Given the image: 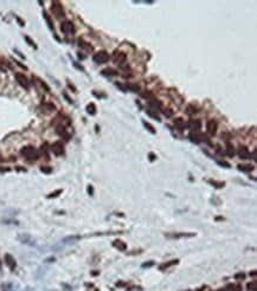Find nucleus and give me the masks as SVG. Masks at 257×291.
<instances>
[{
	"mask_svg": "<svg viewBox=\"0 0 257 291\" xmlns=\"http://www.w3.org/2000/svg\"><path fill=\"white\" fill-rule=\"evenodd\" d=\"M149 158H151V161H154V160H155V155H154L153 153H151V154H149Z\"/></svg>",
	"mask_w": 257,
	"mask_h": 291,
	"instance_id": "72a5a7b5",
	"label": "nucleus"
},
{
	"mask_svg": "<svg viewBox=\"0 0 257 291\" xmlns=\"http://www.w3.org/2000/svg\"><path fill=\"white\" fill-rule=\"evenodd\" d=\"M226 153H228V155H229V156H233V155H235L233 146L231 145L230 142H228V145H226Z\"/></svg>",
	"mask_w": 257,
	"mask_h": 291,
	"instance_id": "aec40b11",
	"label": "nucleus"
},
{
	"mask_svg": "<svg viewBox=\"0 0 257 291\" xmlns=\"http://www.w3.org/2000/svg\"><path fill=\"white\" fill-rule=\"evenodd\" d=\"M114 246H115L116 249H119L120 251H125L126 249H127V245H126L123 241H121V240H115V241H114Z\"/></svg>",
	"mask_w": 257,
	"mask_h": 291,
	"instance_id": "dca6fc26",
	"label": "nucleus"
},
{
	"mask_svg": "<svg viewBox=\"0 0 257 291\" xmlns=\"http://www.w3.org/2000/svg\"><path fill=\"white\" fill-rule=\"evenodd\" d=\"M188 127H190V129L193 130V132H198V130H200V128H202V122H200L199 119H191V121L188 122Z\"/></svg>",
	"mask_w": 257,
	"mask_h": 291,
	"instance_id": "9b49d317",
	"label": "nucleus"
},
{
	"mask_svg": "<svg viewBox=\"0 0 257 291\" xmlns=\"http://www.w3.org/2000/svg\"><path fill=\"white\" fill-rule=\"evenodd\" d=\"M16 80L19 83L20 85L23 86L24 89H29L30 88V83H29V80L23 75V73H16Z\"/></svg>",
	"mask_w": 257,
	"mask_h": 291,
	"instance_id": "423d86ee",
	"label": "nucleus"
},
{
	"mask_svg": "<svg viewBox=\"0 0 257 291\" xmlns=\"http://www.w3.org/2000/svg\"><path fill=\"white\" fill-rule=\"evenodd\" d=\"M126 89H127V91L129 90V91H132V93H138V91H140V86H139L138 84H135V83H126Z\"/></svg>",
	"mask_w": 257,
	"mask_h": 291,
	"instance_id": "4468645a",
	"label": "nucleus"
},
{
	"mask_svg": "<svg viewBox=\"0 0 257 291\" xmlns=\"http://www.w3.org/2000/svg\"><path fill=\"white\" fill-rule=\"evenodd\" d=\"M42 171H43V172H45V173H50L51 169H45V167H44V168H42Z\"/></svg>",
	"mask_w": 257,
	"mask_h": 291,
	"instance_id": "f704fd0d",
	"label": "nucleus"
},
{
	"mask_svg": "<svg viewBox=\"0 0 257 291\" xmlns=\"http://www.w3.org/2000/svg\"><path fill=\"white\" fill-rule=\"evenodd\" d=\"M218 165L224 166V167H226V168H229V167H230V163H229V162H226V161H219V162H218Z\"/></svg>",
	"mask_w": 257,
	"mask_h": 291,
	"instance_id": "7c9ffc66",
	"label": "nucleus"
},
{
	"mask_svg": "<svg viewBox=\"0 0 257 291\" xmlns=\"http://www.w3.org/2000/svg\"><path fill=\"white\" fill-rule=\"evenodd\" d=\"M238 169L242 171V172H251L254 169V167L251 165H239L238 166Z\"/></svg>",
	"mask_w": 257,
	"mask_h": 291,
	"instance_id": "a211bd4d",
	"label": "nucleus"
},
{
	"mask_svg": "<svg viewBox=\"0 0 257 291\" xmlns=\"http://www.w3.org/2000/svg\"><path fill=\"white\" fill-rule=\"evenodd\" d=\"M115 85H116V88H117V89H120V90H121L122 93H126V91H127V89H126V85H123L122 83H119V82H116V83H115Z\"/></svg>",
	"mask_w": 257,
	"mask_h": 291,
	"instance_id": "393cba45",
	"label": "nucleus"
},
{
	"mask_svg": "<svg viewBox=\"0 0 257 291\" xmlns=\"http://www.w3.org/2000/svg\"><path fill=\"white\" fill-rule=\"evenodd\" d=\"M178 263V260H172V262H168V264H164V265H161L160 266V269L162 270V269H167L168 266H171V265H174V264H177Z\"/></svg>",
	"mask_w": 257,
	"mask_h": 291,
	"instance_id": "a878e982",
	"label": "nucleus"
},
{
	"mask_svg": "<svg viewBox=\"0 0 257 291\" xmlns=\"http://www.w3.org/2000/svg\"><path fill=\"white\" fill-rule=\"evenodd\" d=\"M238 155H239V158L242 160L250 159V152H249V149L246 147H241L238 149Z\"/></svg>",
	"mask_w": 257,
	"mask_h": 291,
	"instance_id": "9d476101",
	"label": "nucleus"
},
{
	"mask_svg": "<svg viewBox=\"0 0 257 291\" xmlns=\"http://www.w3.org/2000/svg\"><path fill=\"white\" fill-rule=\"evenodd\" d=\"M148 104L151 106V109L153 108V109H155V110L161 109V106H162V103H161L160 101H158V99H151V101L148 102Z\"/></svg>",
	"mask_w": 257,
	"mask_h": 291,
	"instance_id": "ddd939ff",
	"label": "nucleus"
},
{
	"mask_svg": "<svg viewBox=\"0 0 257 291\" xmlns=\"http://www.w3.org/2000/svg\"><path fill=\"white\" fill-rule=\"evenodd\" d=\"M51 10H52V13L57 17V18H63L65 13H64V10L58 1H53L52 5H51Z\"/></svg>",
	"mask_w": 257,
	"mask_h": 291,
	"instance_id": "f03ea898",
	"label": "nucleus"
},
{
	"mask_svg": "<svg viewBox=\"0 0 257 291\" xmlns=\"http://www.w3.org/2000/svg\"><path fill=\"white\" fill-rule=\"evenodd\" d=\"M210 184H212V185H215L217 188H222L223 186H224V182H217V181H210Z\"/></svg>",
	"mask_w": 257,
	"mask_h": 291,
	"instance_id": "cd10ccee",
	"label": "nucleus"
},
{
	"mask_svg": "<svg viewBox=\"0 0 257 291\" xmlns=\"http://www.w3.org/2000/svg\"><path fill=\"white\" fill-rule=\"evenodd\" d=\"M146 113H147V115H148V116H151V117H153V119H155L157 121H159V122L161 121L160 116H159V115H158L157 113H153V110H152V109H148V110H147Z\"/></svg>",
	"mask_w": 257,
	"mask_h": 291,
	"instance_id": "412c9836",
	"label": "nucleus"
},
{
	"mask_svg": "<svg viewBox=\"0 0 257 291\" xmlns=\"http://www.w3.org/2000/svg\"><path fill=\"white\" fill-rule=\"evenodd\" d=\"M39 82H40V85L43 86V88L45 89L46 91H50V88H49V86L46 85V84H45V82H43V80H39Z\"/></svg>",
	"mask_w": 257,
	"mask_h": 291,
	"instance_id": "2f4dec72",
	"label": "nucleus"
},
{
	"mask_svg": "<svg viewBox=\"0 0 257 291\" xmlns=\"http://www.w3.org/2000/svg\"><path fill=\"white\" fill-rule=\"evenodd\" d=\"M21 154H23L24 156L29 158V159H33V160H36L37 156H38V154H37L36 149H34L33 147H25V148H23V149H21Z\"/></svg>",
	"mask_w": 257,
	"mask_h": 291,
	"instance_id": "20e7f679",
	"label": "nucleus"
},
{
	"mask_svg": "<svg viewBox=\"0 0 257 291\" xmlns=\"http://www.w3.org/2000/svg\"><path fill=\"white\" fill-rule=\"evenodd\" d=\"M248 288H251V285H248ZM252 290H256V282L252 283Z\"/></svg>",
	"mask_w": 257,
	"mask_h": 291,
	"instance_id": "473e14b6",
	"label": "nucleus"
},
{
	"mask_svg": "<svg viewBox=\"0 0 257 291\" xmlns=\"http://www.w3.org/2000/svg\"><path fill=\"white\" fill-rule=\"evenodd\" d=\"M142 123H144V126H145L146 128H147V129H148V130L152 132V134H155V132H155V129H154V127L152 126L151 123H148V122H146V121H144Z\"/></svg>",
	"mask_w": 257,
	"mask_h": 291,
	"instance_id": "4be33fe9",
	"label": "nucleus"
},
{
	"mask_svg": "<svg viewBox=\"0 0 257 291\" xmlns=\"http://www.w3.org/2000/svg\"><path fill=\"white\" fill-rule=\"evenodd\" d=\"M174 126H175V128L177 129H179L180 132L181 130H184V128H185V121L183 119H174Z\"/></svg>",
	"mask_w": 257,
	"mask_h": 291,
	"instance_id": "2eb2a0df",
	"label": "nucleus"
},
{
	"mask_svg": "<svg viewBox=\"0 0 257 291\" xmlns=\"http://www.w3.org/2000/svg\"><path fill=\"white\" fill-rule=\"evenodd\" d=\"M51 149L56 155H62L63 152H64V147L62 145V142H55L52 147H51Z\"/></svg>",
	"mask_w": 257,
	"mask_h": 291,
	"instance_id": "1a4fd4ad",
	"label": "nucleus"
},
{
	"mask_svg": "<svg viewBox=\"0 0 257 291\" xmlns=\"http://www.w3.org/2000/svg\"><path fill=\"white\" fill-rule=\"evenodd\" d=\"M92 59L97 64H104V63H107L109 60V54H108L107 51H100L96 54H94Z\"/></svg>",
	"mask_w": 257,
	"mask_h": 291,
	"instance_id": "f257e3e1",
	"label": "nucleus"
},
{
	"mask_svg": "<svg viewBox=\"0 0 257 291\" xmlns=\"http://www.w3.org/2000/svg\"><path fill=\"white\" fill-rule=\"evenodd\" d=\"M217 128H218V124L215 119H210V121L206 123V130H207V132H209L210 135H215V134L217 132Z\"/></svg>",
	"mask_w": 257,
	"mask_h": 291,
	"instance_id": "0eeeda50",
	"label": "nucleus"
},
{
	"mask_svg": "<svg viewBox=\"0 0 257 291\" xmlns=\"http://www.w3.org/2000/svg\"><path fill=\"white\" fill-rule=\"evenodd\" d=\"M88 45H89V44H86V43H84V41H83V40H82V39H79V46H81V47H83V49H86L88 51H91V50H92V47H91V46H88Z\"/></svg>",
	"mask_w": 257,
	"mask_h": 291,
	"instance_id": "b1692460",
	"label": "nucleus"
},
{
	"mask_svg": "<svg viewBox=\"0 0 257 291\" xmlns=\"http://www.w3.org/2000/svg\"><path fill=\"white\" fill-rule=\"evenodd\" d=\"M113 59H114V63H115V64H117V65H123L126 63V59H127V56H126L125 52L115 51Z\"/></svg>",
	"mask_w": 257,
	"mask_h": 291,
	"instance_id": "39448f33",
	"label": "nucleus"
},
{
	"mask_svg": "<svg viewBox=\"0 0 257 291\" xmlns=\"http://www.w3.org/2000/svg\"><path fill=\"white\" fill-rule=\"evenodd\" d=\"M60 30L62 32L65 33V34H71V33H75V26L71 21L69 20H65L60 24Z\"/></svg>",
	"mask_w": 257,
	"mask_h": 291,
	"instance_id": "7ed1b4c3",
	"label": "nucleus"
},
{
	"mask_svg": "<svg viewBox=\"0 0 257 291\" xmlns=\"http://www.w3.org/2000/svg\"><path fill=\"white\" fill-rule=\"evenodd\" d=\"M86 113L89 115H95L96 114V106L94 103H90L86 106Z\"/></svg>",
	"mask_w": 257,
	"mask_h": 291,
	"instance_id": "f3484780",
	"label": "nucleus"
},
{
	"mask_svg": "<svg viewBox=\"0 0 257 291\" xmlns=\"http://www.w3.org/2000/svg\"><path fill=\"white\" fill-rule=\"evenodd\" d=\"M101 73H102L103 76H106V77H113V76H117V75H119V72H117L115 69H113V67L103 69V70L101 71Z\"/></svg>",
	"mask_w": 257,
	"mask_h": 291,
	"instance_id": "f8f14e48",
	"label": "nucleus"
},
{
	"mask_svg": "<svg viewBox=\"0 0 257 291\" xmlns=\"http://www.w3.org/2000/svg\"><path fill=\"white\" fill-rule=\"evenodd\" d=\"M25 40H26V41L29 43V44H30V45H31V46L34 47V49L37 47V46H36V44H34V41H32V39H30V38H29L27 36H25Z\"/></svg>",
	"mask_w": 257,
	"mask_h": 291,
	"instance_id": "c85d7f7f",
	"label": "nucleus"
},
{
	"mask_svg": "<svg viewBox=\"0 0 257 291\" xmlns=\"http://www.w3.org/2000/svg\"><path fill=\"white\" fill-rule=\"evenodd\" d=\"M188 139L191 140L192 142H194V143H200L202 141H205L206 137H205L204 135H199V134L196 132H191V134L188 135Z\"/></svg>",
	"mask_w": 257,
	"mask_h": 291,
	"instance_id": "6e6552de",
	"label": "nucleus"
},
{
	"mask_svg": "<svg viewBox=\"0 0 257 291\" xmlns=\"http://www.w3.org/2000/svg\"><path fill=\"white\" fill-rule=\"evenodd\" d=\"M164 115H165L166 117H171L172 115H173V113H172L170 109H166V110H164Z\"/></svg>",
	"mask_w": 257,
	"mask_h": 291,
	"instance_id": "c756f323",
	"label": "nucleus"
},
{
	"mask_svg": "<svg viewBox=\"0 0 257 291\" xmlns=\"http://www.w3.org/2000/svg\"><path fill=\"white\" fill-rule=\"evenodd\" d=\"M43 15H44V19L46 20V23H47L49 27H50L51 30H53V23H52V20H51V18L49 17V14H47L45 11H44V12H43Z\"/></svg>",
	"mask_w": 257,
	"mask_h": 291,
	"instance_id": "6ab92c4d",
	"label": "nucleus"
},
{
	"mask_svg": "<svg viewBox=\"0 0 257 291\" xmlns=\"http://www.w3.org/2000/svg\"><path fill=\"white\" fill-rule=\"evenodd\" d=\"M6 259L8 260V265H10V266H11V267L13 269V267H14V260L12 259V257H11L10 254H7V256H6Z\"/></svg>",
	"mask_w": 257,
	"mask_h": 291,
	"instance_id": "bb28decb",
	"label": "nucleus"
},
{
	"mask_svg": "<svg viewBox=\"0 0 257 291\" xmlns=\"http://www.w3.org/2000/svg\"><path fill=\"white\" fill-rule=\"evenodd\" d=\"M186 113L187 114H196L197 113V108L194 106H192V104H190V106H187V108H186Z\"/></svg>",
	"mask_w": 257,
	"mask_h": 291,
	"instance_id": "5701e85b",
	"label": "nucleus"
}]
</instances>
